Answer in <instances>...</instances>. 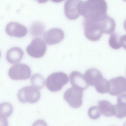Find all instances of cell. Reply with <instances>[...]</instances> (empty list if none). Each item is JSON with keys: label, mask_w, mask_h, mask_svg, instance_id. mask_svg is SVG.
I'll list each match as a JSON object with an SVG mask.
<instances>
[{"label": "cell", "mask_w": 126, "mask_h": 126, "mask_svg": "<svg viewBox=\"0 0 126 126\" xmlns=\"http://www.w3.org/2000/svg\"><path fill=\"white\" fill-rule=\"evenodd\" d=\"M107 4L105 0H81L80 14L85 19L97 21L107 14Z\"/></svg>", "instance_id": "obj_1"}, {"label": "cell", "mask_w": 126, "mask_h": 126, "mask_svg": "<svg viewBox=\"0 0 126 126\" xmlns=\"http://www.w3.org/2000/svg\"><path fill=\"white\" fill-rule=\"evenodd\" d=\"M69 78L62 72L54 73L49 75L46 80L47 88L50 91L55 92L60 91L69 81Z\"/></svg>", "instance_id": "obj_2"}, {"label": "cell", "mask_w": 126, "mask_h": 126, "mask_svg": "<svg viewBox=\"0 0 126 126\" xmlns=\"http://www.w3.org/2000/svg\"><path fill=\"white\" fill-rule=\"evenodd\" d=\"M17 97L18 100L21 103H33L40 99V93L39 90L35 87L27 86L23 87L19 91Z\"/></svg>", "instance_id": "obj_3"}, {"label": "cell", "mask_w": 126, "mask_h": 126, "mask_svg": "<svg viewBox=\"0 0 126 126\" xmlns=\"http://www.w3.org/2000/svg\"><path fill=\"white\" fill-rule=\"evenodd\" d=\"M83 25L84 34L87 39L96 41L101 38L103 32L97 21L85 19Z\"/></svg>", "instance_id": "obj_4"}, {"label": "cell", "mask_w": 126, "mask_h": 126, "mask_svg": "<svg viewBox=\"0 0 126 126\" xmlns=\"http://www.w3.org/2000/svg\"><path fill=\"white\" fill-rule=\"evenodd\" d=\"M31 73L30 67L22 63L13 65L10 68L8 72L9 77L14 80L27 79L30 77Z\"/></svg>", "instance_id": "obj_5"}, {"label": "cell", "mask_w": 126, "mask_h": 126, "mask_svg": "<svg viewBox=\"0 0 126 126\" xmlns=\"http://www.w3.org/2000/svg\"><path fill=\"white\" fill-rule=\"evenodd\" d=\"M47 48V46L44 41L41 38L37 37L32 40L27 47L26 51L31 57L39 58L44 55Z\"/></svg>", "instance_id": "obj_6"}, {"label": "cell", "mask_w": 126, "mask_h": 126, "mask_svg": "<svg viewBox=\"0 0 126 126\" xmlns=\"http://www.w3.org/2000/svg\"><path fill=\"white\" fill-rule=\"evenodd\" d=\"M82 91L74 87L69 88L65 92L63 96L65 100L71 107H79L82 103Z\"/></svg>", "instance_id": "obj_7"}, {"label": "cell", "mask_w": 126, "mask_h": 126, "mask_svg": "<svg viewBox=\"0 0 126 126\" xmlns=\"http://www.w3.org/2000/svg\"><path fill=\"white\" fill-rule=\"evenodd\" d=\"M81 0H67L64 5V12L66 17L71 20L75 19L80 15V7Z\"/></svg>", "instance_id": "obj_8"}, {"label": "cell", "mask_w": 126, "mask_h": 126, "mask_svg": "<svg viewBox=\"0 0 126 126\" xmlns=\"http://www.w3.org/2000/svg\"><path fill=\"white\" fill-rule=\"evenodd\" d=\"M110 88L108 93L113 96H116L126 92V79L122 76L112 78L109 81Z\"/></svg>", "instance_id": "obj_9"}, {"label": "cell", "mask_w": 126, "mask_h": 126, "mask_svg": "<svg viewBox=\"0 0 126 126\" xmlns=\"http://www.w3.org/2000/svg\"><path fill=\"white\" fill-rule=\"evenodd\" d=\"M64 33L61 29L53 28L46 32L43 38L46 43L49 45H53L61 42L63 39Z\"/></svg>", "instance_id": "obj_10"}, {"label": "cell", "mask_w": 126, "mask_h": 126, "mask_svg": "<svg viewBox=\"0 0 126 126\" xmlns=\"http://www.w3.org/2000/svg\"><path fill=\"white\" fill-rule=\"evenodd\" d=\"M5 31L9 35L18 37L25 36L28 32L27 28L24 25L13 21L10 22L7 25Z\"/></svg>", "instance_id": "obj_11"}, {"label": "cell", "mask_w": 126, "mask_h": 126, "mask_svg": "<svg viewBox=\"0 0 126 126\" xmlns=\"http://www.w3.org/2000/svg\"><path fill=\"white\" fill-rule=\"evenodd\" d=\"M69 77L71 84L73 87L82 91L85 90L89 86L84 76L79 72H72L70 74Z\"/></svg>", "instance_id": "obj_12"}, {"label": "cell", "mask_w": 126, "mask_h": 126, "mask_svg": "<svg viewBox=\"0 0 126 126\" xmlns=\"http://www.w3.org/2000/svg\"><path fill=\"white\" fill-rule=\"evenodd\" d=\"M103 33H112L114 31L115 23L114 20L107 14L98 21Z\"/></svg>", "instance_id": "obj_13"}, {"label": "cell", "mask_w": 126, "mask_h": 126, "mask_svg": "<svg viewBox=\"0 0 126 126\" xmlns=\"http://www.w3.org/2000/svg\"><path fill=\"white\" fill-rule=\"evenodd\" d=\"M24 52L20 48L14 47L9 49L6 54V58L7 62L11 64L19 63L22 58Z\"/></svg>", "instance_id": "obj_14"}, {"label": "cell", "mask_w": 126, "mask_h": 126, "mask_svg": "<svg viewBox=\"0 0 126 126\" xmlns=\"http://www.w3.org/2000/svg\"><path fill=\"white\" fill-rule=\"evenodd\" d=\"M114 114L116 117L121 119L126 116V95L123 94L117 98V103L114 105Z\"/></svg>", "instance_id": "obj_15"}, {"label": "cell", "mask_w": 126, "mask_h": 126, "mask_svg": "<svg viewBox=\"0 0 126 126\" xmlns=\"http://www.w3.org/2000/svg\"><path fill=\"white\" fill-rule=\"evenodd\" d=\"M110 47L115 49H118L121 47H125L126 35L120 36L114 33L110 35L109 41Z\"/></svg>", "instance_id": "obj_16"}, {"label": "cell", "mask_w": 126, "mask_h": 126, "mask_svg": "<svg viewBox=\"0 0 126 126\" xmlns=\"http://www.w3.org/2000/svg\"><path fill=\"white\" fill-rule=\"evenodd\" d=\"M102 76L101 73L98 70L93 68L88 69L84 75L87 84L92 86H94L98 80Z\"/></svg>", "instance_id": "obj_17"}, {"label": "cell", "mask_w": 126, "mask_h": 126, "mask_svg": "<svg viewBox=\"0 0 126 126\" xmlns=\"http://www.w3.org/2000/svg\"><path fill=\"white\" fill-rule=\"evenodd\" d=\"M98 107L101 113L107 117L114 116V105L107 100L99 101L98 102Z\"/></svg>", "instance_id": "obj_18"}, {"label": "cell", "mask_w": 126, "mask_h": 126, "mask_svg": "<svg viewBox=\"0 0 126 126\" xmlns=\"http://www.w3.org/2000/svg\"><path fill=\"white\" fill-rule=\"evenodd\" d=\"M94 86L98 92L104 94L109 92L110 88V82L102 76L97 81Z\"/></svg>", "instance_id": "obj_19"}, {"label": "cell", "mask_w": 126, "mask_h": 126, "mask_svg": "<svg viewBox=\"0 0 126 126\" xmlns=\"http://www.w3.org/2000/svg\"><path fill=\"white\" fill-rule=\"evenodd\" d=\"M13 111V106L10 103L4 102L0 103V116L7 118L12 114Z\"/></svg>", "instance_id": "obj_20"}, {"label": "cell", "mask_w": 126, "mask_h": 126, "mask_svg": "<svg viewBox=\"0 0 126 126\" xmlns=\"http://www.w3.org/2000/svg\"><path fill=\"white\" fill-rule=\"evenodd\" d=\"M31 82L33 86L38 89L43 88L45 84L44 78L39 74H33L31 78Z\"/></svg>", "instance_id": "obj_21"}, {"label": "cell", "mask_w": 126, "mask_h": 126, "mask_svg": "<svg viewBox=\"0 0 126 126\" xmlns=\"http://www.w3.org/2000/svg\"><path fill=\"white\" fill-rule=\"evenodd\" d=\"M88 114L89 117L93 120L98 119L101 115L98 107L96 106L90 107L88 110Z\"/></svg>", "instance_id": "obj_22"}, {"label": "cell", "mask_w": 126, "mask_h": 126, "mask_svg": "<svg viewBox=\"0 0 126 126\" xmlns=\"http://www.w3.org/2000/svg\"><path fill=\"white\" fill-rule=\"evenodd\" d=\"M44 26L42 23L36 22L32 26L31 32L34 36H38L41 35L44 30Z\"/></svg>", "instance_id": "obj_23"}, {"label": "cell", "mask_w": 126, "mask_h": 126, "mask_svg": "<svg viewBox=\"0 0 126 126\" xmlns=\"http://www.w3.org/2000/svg\"><path fill=\"white\" fill-rule=\"evenodd\" d=\"M32 126H48L46 123L42 120H39L35 121Z\"/></svg>", "instance_id": "obj_24"}, {"label": "cell", "mask_w": 126, "mask_h": 126, "mask_svg": "<svg viewBox=\"0 0 126 126\" xmlns=\"http://www.w3.org/2000/svg\"><path fill=\"white\" fill-rule=\"evenodd\" d=\"M7 118L0 116V126H8Z\"/></svg>", "instance_id": "obj_25"}, {"label": "cell", "mask_w": 126, "mask_h": 126, "mask_svg": "<svg viewBox=\"0 0 126 126\" xmlns=\"http://www.w3.org/2000/svg\"><path fill=\"white\" fill-rule=\"evenodd\" d=\"M1 52H0V56H1Z\"/></svg>", "instance_id": "obj_26"}]
</instances>
